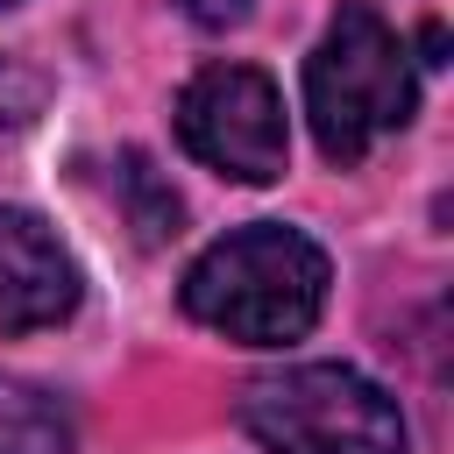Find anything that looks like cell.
<instances>
[{
  "label": "cell",
  "instance_id": "obj_1",
  "mask_svg": "<svg viewBox=\"0 0 454 454\" xmlns=\"http://www.w3.org/2000/svg\"><path fill=\"white\" fill-rule=\"evenodd\" d=\"M326 284L333 262L312 234L284 220H248L184 270V312L241 348H291L319 326Z\"/></svg>",
  "mask_w": 454,
  "mask_h": 454
},
{
  "label": "cell",
  "instance_id": "obj_2",
  "mask_svg": "<svg viewBox=\"0 0 454 454\" xmlns=\"http://www.w3.org/2000/svg\"><path fill=\"white\" fill-rule=\"evenodd\" d=\"M305 114H312L319 156L340 170L362 163L383 135H397L419 114L411 50L369 0H340L319 50L305 57Z\"/></svg>",
  "mask_w": 454,
  "mask_h": 454
},
{
  "label": "cell",
  "instance_id": "obj_3",
  "mask_svg": "<svg viewBox=\"0 0 454 454\" xmlns=\"http://www.w3.org/2000/svg\"><path fill=\"white\" fill-rule=\"evenodd\" d=\"M241 426L270 454H411L397 397L348 362H298L241 390Z\"/></svg>",
  "mask_w": 454,
  "mask_h": 454
},
{
  "label": "cell",
  "instance_id": "obj_4",
  "mask_svg": "<svg viewBox=\"0 0 454 454\" xmlns=\"http://www.w3.org/2000/svg\"><path fill=\"white\" fill-rule=\"evenodd\" d=\"M177 142L234 177V184H277L284 156H291V128H284V92L270 71L255 64H206L184 78L177 92Z\"/></svg>",
  "mask_w": 454,
  "mask_h": 454
},
{
  "label": "cell",
  "instance_id": "obj_5",
  "mask_svg": "<svg viewBox=\"0 0 454 454\" xmlns=\"http://www.w3.org/2000/svg\"><path fill=\"white\" fill-rule=\"evenodd\" d=\"M85 277L28 206H0V333H50L78 312Z\"/></svg>",
  "mask_w": 454,
  "mask_h": 454
},
{
  "label": "cell",
  "instance_id": "obj_6",
  "mask_svg": "<svg viewBox=\"0 0 454 454\" xmlns=\"http://www.w3.org/2000/svg\"><path fill=\"white\" fill-rule=\"evenodd\" d=\"M71 447H78L71 411L43 383H21L0 369V454H71Z\"/></svg>",
  "mask_w": 454,
  "mask_h": 454
},
{
  "label": "cell",
  "instance_id": "obj_7",
  "mask_svg": "<svg viewBox=\"0 0 454 454\" xmlns=\"http://www.w3.org/2000/svg\"><path fill=\"white\" fill-rule=\"evenodd\" d=\"M35 114H43V78H35L28 64L0 57V142L28 135V128H35Z\"/></svg>",
  "mask_w": 454,
  "mask_h": 454
},
{
  "label": "cell",
  "instance_id": "obj_8",
  "mask_svg": "<svg viewBox=\"0 0 454 454\" xmlns=\"http://www.w3.org/2000/svg\"><path fill=\"white\" fill-rule=\"evenodd\" d=\"M177 7H184L199 28H234V21L248 14V0H177Z\"/></svg>",
  "mask_w": 454,
  "mask_h": 454
},
{
  "label": "cell",
  "instance_id": "obj_9",
  "mask_svg": "<svg viewBox=\"0 0 454 454\" xmlns=\"http://www.w3.org/2000/svg\"><path fill=\"white\" fill-rule=\"evenodd\" d=\"M0 7H7V0H0Z\"/></svg>",
  "mask_w": 454,
  "mask_h": 454
}]
</instances>
